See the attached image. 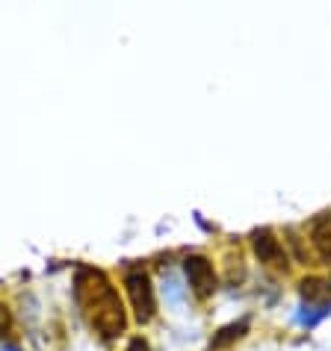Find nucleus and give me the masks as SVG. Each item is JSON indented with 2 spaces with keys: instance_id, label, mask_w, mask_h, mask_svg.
<instances>
[{
  "instance_id": "nucleus-5",
  "label": "nucleus",
  "mask_w": 331,
  "mask_h": 351,
  "mask_svg": "<svg viewBox=\"0 0 331 351\" xmlns=\"http://www.w3.org/2000/svg\"><path fill=\"white\" fill-rule=\"evenodd\" d=\"M310 242H314L317 254L331 266V213L314 219V224H310Z\"/></svg>"
},
{
  "instance_id": "nucleus-4",
  "label": "nucleus",
  "mask_w": 331,
  "mask_h": 351,
  "mask_svg": "<svg viewBox=\"0 0 331 351\" xmlns=\"http://www.w3.org/2000/svg\"><path fill=\"white\" fill-rule=\"evenodd\" d=\"M251 245H255V254L260 257V263L275 266V269H287L284 245L275 239V233H272V230H255V233H251Z\"/></svg>"
},
{
  "instance_id": "nucleus-2",
  "label": "nucleus",
  "mask_w": 331,
  "mask_h": 351,
  "mask_svg": "<svg viewBox=\"0 0 331 351\" xmlns=\"http://www.w3.org/2000/svg\"><path fill=\"white\" fill-rule=\"evenodd\" d=\"M124 287H128V295H130V304H133V313L139 322H151L154 319V289H151V278L142 266H130L124 271Z\"/></svg>"
},
{
  "instance_id": "nucleus-1",
  "label": "nucleus",
  "mask_w": 331,
  "mask_h": 351,
  "mask_svg": "<svg viewBox=\"0 0 331 351\" xmlns=\"http://www.w3.org/2000/svg\"><path fill=\"white\" fill-rule=\"evenodd\" d=\"M74 295L77 304L83 307L89 325L98 330L104 339H113L124 330V307L119 292L106 280L104 271L98 269H80L74 278Z\"/></svg>"
},
{
  "instance_id": "nucleus-8",
  "label": "nucleus",
  "mask_w": 331,
  "mask_h": 351,
  "mask_svg": "<svg viewBox=\"0 0 331 351\" xmlns=\"http://www.w3.org/2000/svg\"><path fill=\"white\" fill-rule=\"evenodd\" d=\"M128 351H148V343L136 337V339H130V348H128Z\"/></svg>"
},
{
  "instance_id": "nucleus-3",
  "label": "nucleus",
  "mask_w": 331,
  "mask_h": 351,
  "mask_svg": "<svg viewBox=\"0 0 331 351\" xmlns=\"http://www.w3.org/2000/svg\"><path fill=\"white\" fill-rule=\"evenodd\" d=\"M183 271H187V280L198 298H210L216 292V271H213V263L207 257H201V254L187 257Z\"/></svg>"
},
{
  "instance_id": "nucleus-6",
  "label": "nucleus",
  "mask_w": 331,
  "mask_h": 351,
  "mask_svg": "<svg viewBox=\"0 0 331 351\" xmlns=\"http://www.w3.org/2000/svg\"><path fill=\"white\" fill-rule=\"evenodd\" d=\"M246 330H249V319L233 322V325H228V328H222V330H219V337H213L210 348H222V346H228V343H233V339H240L242 334H246Z\"/></svg>"
},
{
  "instance_id": "nucleus-7",
  "label": "nucleus",
  "mask_w": 331,
  "mask_h": 351,
  "mask_svg": "<svg viewBox=\"0 0 331 351\" xmlns=\"http://www.w3.org/2000/svg\"><path fill=\"white\" fill-rule=\"evenodd\" d=\"M9 330H12V316H9V310L0 304V339L9 337Z\"/></svg>"
}]
</instances>
